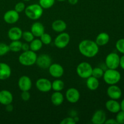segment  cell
<instances>
[{"label": "cell", "mask_w": 124, "mask_h": 124, "mask_svg": "<svg viewBox=\"0 0 124 124\" xmlns=\"http://www.w3.org/2000/svg\"><path fill=\"white\" fill-rule=\"evenodd\" d=\"M79 52L86 58H92L97 55L99 50V47L95 41L90 39H84L79 42L78 46Z\"/></svg>", "instance_id": "1"}, {"label": "cell", "mask_w": 124, "mask_h": 124, "mask_svg": "<svg viewBox=\"0 0 124 124\" xmlns=\"http://www.w3.org/2000/svg\"><path fill=\"white\" fill-rule=\"evenodd\" d=\"M38 55L36 52L29 50L23 52L18 57V61L24 66H31L36 64Z\"/></svg>", "instance_id": "2"}, {"label": "cell", "mask_w": 124, "mask_h": 124, "mask_svg": "<svg viewBox=\"0 0 124 124\" xmlns=\"http://www.w3.org/2000/svg\"><path fill=\"white\" fill-rule=\"evenodd\" d=\"M44 9L39 4H33L25 7V14L26 16L31 20H37L42 16Z\"/></svg>", "instance_id": "3"}, {"label": "cell", "mask_w": 124, "mask_h": 124, "mask_svg": "<svg viewBox=\"0 0 124 124\" xmlns=\"http://www.w3.org/2000/svg\"><path fill=\"white\" fill-rule=\"evenodd\" d=\"M104 82L108 85H115L118 83L121 79V75L116 69H108L104 71L102 76Z\"/></svg>", "instance_id": "4"}, {"label": "cell", "mask_w": 124, "mask_h": 124, "mask_svg": "<svg viewBox=\"0 0 124 124\" xmlns=\"http://www.w3.org/2000/svg\"><path fill=\"white\" fill-rule=\"evenodd\" d=\"M93 67L90 63L82 62L76 67V73L79 77L82 79H87L92 76Z\"/></svg>", "instance_id": "5"}, {"label": "cell", "mask_w": 124, "mask_h": 124, "mask_svg": "<svg viewBox=\"0 0 124 124\" xmlns=\"http://www.w3.org/2000/svg\"><path fill=\"white\" fill-rule=\"evenodd\" d=\"M119 56L115 52L109 53L105 58V65L108 69H117L119 66Z\"/></svg>", "instance_id": "6"}, {"label": "cell", "mask_w": 124, "mask_h": 124, "mask_svg": "<svg viewBox=\"0 0 124 124\" xmlns=\"http://www.w3.org/2000/svg\"><path fill=\"white\" fill-rule=\"evenodd\" d=\"M70 41V36L66 32L59 33V35L55 38L54 44L58 48H64L69 45Z\"/></svg>", "instance_id": "7"}, {"label": "cell", "mask_w": 124, "mask_h": 124, "mask_svg": "<svg viewBox=\"0 0 124 124\" xmlns=\"http://www.w3.org/2000/svg\"><path fill=\"white\" fill-rule=\"evenodd\" d=\"M36 88L42 93L49 92L52 90V82L47 78H39L35 83Z\"/></svg>", "instance_id": "8"}, {"label": "cell", "mask_w": 124, "mask_h": 124, "mask_svg": "<svg viewBox=\"0 0 124 124\" xmlns=\"http://www.w3.org/2000/svg\"><path fill=\"white\" fill-rule=\"evenodd\" d=\"M52 58L47 54H41L38 56L36 64L42 69H47L52 64Z\"/></svg>", "instance_id": "9"}, {"label": "cell", "mask_w": 124, "mask_h": 124, "mask_svg": "<svg viewBox=\"0 0 124 124\" xmlns=\"http://www.w3.org/2000/svg\"><path fill=\"white\" fill-rule=\"evenodd\" d=\"M48 69L50 75L54 78H60L64 75V68L59 64H52Z\"/></svg>", "instance_id": "10"}, {"label": "cell", "mask_w": 124, "mask_h": 124, "mask_svg": "<svg viewBox=\"0 0 124 124\" xmlns=\"http://www.w3.org/2000/svg\"><path fill=\"white\" fill-rule=\"evenodd\" d=\"M80 93L76 88H70L65 92V98L68 102L71 104L78 102L80 99Z\"/></svg>", "instance_id": "11"}, {"label": "cell", "mask_w": 124, "mask_h": 124, "mask_svg": "<svg viewBox=\"0 0 124 124\" xmlns=\"http://www.w3.org/2000/svg\"><path fill=\"white\" fill-rule=\"evenodd\" d=\"M3 19L7 24H13L19 20V14L15 10H10L4 13Z\"/></svg>", "instance_id": "12"}, {"label": "cell", "mask_w": 124, "mask_h": 124, "mask_svg": "<svg viewBox=\"0 0 124 124\" xmlns=\"http://www.w3.org/2000/svg\"><path fill=\"white\" fill-rule=\"evenodd\" d=\"M18 85L20 90L23 91H29L32 87V82L29 76L26 75H23L21 76L18 79Z\"/></svg>", "instance_id": "13"}, {"label": "cell", "mask_w": 124, "mask_h": 124, "mask_svg": "<svg viewBox=\"0 0 124 124\" xmlns=\"http://www.w3.org/2000/svg\"><path fill=\"white\" fill-rule=\"evenodd\" d=\"M107 95L110 99L117 100L122 96V90L118 86L115 85H110L107 90Z\"/></svg>", "instance_id": "14"}, {"label": "cell", "mask_w": 124, "mask_h": 124, "mask_svg": "<svg viewBox=\"0 0 124 124\" xmlns=\"http://www.w3.org/2000/svg\"><path fill=\"white\" fill-rule=\"evenodd\" d=\"M106 113L102 110H98L94 113L91 119V122L93 124H105L106 119Z\"/></svg>", "instance_id": "15"}, {"label": "cell", "mask_w": 124, "mask_h": 124, "mask_svg": "<svg viewBox=\"0 0 124 124\" xmlns=\"http://www.w3.org/2000/svg\"><path fill=\"white\" fill-rule=\"evenodd\" d=\"M13 100V94L7 90L0 91V104L4 105L12 104Z\"/></svg>", "instance_id": "16"}, {"label": "cell", "mask_w": 124, "mask_h": 124, "mask_svg": "<svg viewBox=\"0 0 124 124\" xmlns=\"http://www.w3.org/2000/svg\"><path fill=\"white\" fill-rule=\"evenodd\" d=\"M105 107L107 110L112 113H117L121 110V104L115 99H110L105 103Z\"/></svg>", "instance_id": "17"}, {"label": "cell", "mask_w": 124, "mask_h": 124, "mask_svg": "<svg viewBox=\"0 0 124 124\" xmlns=\"http://www.w3.org/2000/svg\"><path fill=\"white\" fill-rule=\"evenodd\" d=\"M23 32L21 29L18 27H13L10 28L8 31V37L11 41L19 40L22 38Z\"/></svg>", "instance_id": "18"}, {"label": "cell", "mask_w": 124, "mask_h": 124, "mask_svg": "<svg viewBox=\"0 0 124 124\" xmlns=\"http://www.w3.org/2000/svg\"><path fill=\"white\" fill-rule=\"evenodd\" d=\"M12 74V70L6 63L0 62V80H6L9 78Z\"/></svg>", "instance_id": "19"}, {"label": "cell", "mask_w": 124, "mask_h": 124, "mask_svg": "<svg viewBox=\"0 0 124 124\" xmlns=\"http://www.w3.org/2000/svg\"><path fill=\"white\" fill-rule=\"evenodd\" d=\"M30 31L35 37H40L45 32V28L43 24L40 22H36L31 25Z\"/></svg>", "instance_id": "20"}, {"label": "cell", "mask_w": 124, "mask_h": 124, "mask_svg": "<svg viewBox=\"0 0 124 124\" xmlns=\"http://www.w3.org/2000/svg\"><path fill=\"white\" fill-rule=\"evenodd\" d=\"M66 23L61 19H57L52 23V28L53 31L57 33L64 32L67 29Z\"/></svg>", "instance_id": "21"}, {"label": "cell", "mask_w": 124, "mask_h": 124, "mask_svg": "<svg viewBox=\"0 0 124 124\" xmlns=\"http://www.w3.org/2000/svg\"><path fill=\"white\" fill-rule=\"evenodd\" d=\"M110 41V36L107 33L101 32L96 38L95 42L99 46H104L107 44Z\"/></svg>", "instance_id": "22"}, {"label": "cell", "mask_w": 124, "mask_h": 124, "mask_svg": "<svg viewBox=\"0 0 124 124\" xmlns=\"http://www.w3.org/2000/svg\"><path fill=\"white\" fill-rule=\"evenodd\" d=\"M86 86L91 91L96 90L99 86V81L98 78L91 76L87 78L86 81Z\"/></svg>", "instance_id": "23"}, {"label": "cell", "mask_w": 124, "mask_h": 124, "mask_svg": "<svg viewBox=\"0 0 124 124\" xmlns=\"http://www.w3.org/2000/svg\"><path fill=\"white\" fill-rule=\"evenodd\" d=\"M64 97L61 92H54L51 96V102L54 106H59L63 103Z\"/></svg>", "instance_id": "24"}, {"label": "cell", "mask_w": 124, "mask_h": 124, "mask_svg": "<svg viewBox=\"0 0 124 124\" xmlns=\"http://www.w3.org/2000/svg\"><path fill=\"white\" fill-rule=\"evenodd\" d=\"M29 46H30V50L36 52L42 48L43 44L41 42L40 39H34L30 42Z\"/></svg>", "instance_id": "25"}, {"label": "cell", "mask_w": 124, "mask_h": 124, "mask_svg": "<svg viewBox=\"0 0 124 124\" xmlns=\"http://www.w3.org/2000/svg\"><path fill=\"white\" fill-rule=\"evenodd\" d=\"M64 82L58 78L52 82V89L54 92H61L64 89Z\"/></svg>", "instance_id": "26"}, {"label": "cell", "mask_w": 124, "mask_h": 124, "mask_svg": "<svg viewBox=\"0 0 124 124\" xmlns=\"http://www.w3.org/2000/svg\"><path fill=\"white\" fill-rule=\"evenodd\" d=\"M22 42L19 40L16 41H12L8 46H9L10 51L13 52H18L21 50Z\"/></svg>", "instance_id": "27"}, {"label": "cell", "mask_w": 124, "mask_h": 124, "mask_svg": "<svg viewBox=\"0 0 124 124\" xmlns=\"http://www.w3.org/2000/svg\"><path fill=\"white\" fill-rule=\"evenodd\" d=\"M55 0H39V4L43 9H48L53 7Z\"/></svg>", "instance_id": "28"}, {"label": "cell", "mask_w": 124, "mask_h": 124, "mask_svg": "<svg viewBox=\"0 0 124 124\" xmlns=\"http://www.w3.org/2000/svg\"><path fill=\"white\" fill-rule=\"evenodd\" d=\"M104 70L101 67H97L93 68L92 76L99 79L101 78H102L103 75H104Z\"/></svg>", "instance_id": "29"}, {"label": "cell", "mask_w": 124, "mask_h": 124, "mask_svg": "<svg viewBox=\"0 0 124 124\" xmlns=\"http://www.w3.org/2000/svg\"><path fill=\"white\" fill-rule=\"evenodd\" d=\"M39 38L41 42H42L43 44L49 45L50 44L52 41V38L51 35H49L48 33H47L44 32Z\"/></svg>", "instance_id": "30"}, {"label": "cell", "mask_w": 124, "mask_h": 124, "mask_svg": "<svg viewBox=\"0 0 124 124\" xmlns=\"http://www.w3.org/2000/svg\"><path fill=\"white\" fill-rule=\"evenodd\" d=\"M22 38L26 42H30L35 39V36L30 31H25L23 32Z\"/></svg>", "instance_id": "31"}, {"label": "cell", "mask_w": 124, "mask_h": 124, "mask_svg": "<svg viewBox=\"0 0 124 124\" xmlns=\"http://www.w3.org/2000/svg\"><path fill=\"white\" fill-rule=\"evenodd\" d=\"M10 52L8 45L3 42H0V56L5 55Z\"/></svg>", "instance_id": "32"}, {"label": "cell", "mask_w": 124, "mask_h": 124, "mask_svg": "<svg viewBox=\"0 0 124 124\" xmlns=\"http://www.w3.org/2000/svg\"><path fill=\"white\" fill-rule=\"evenodd\" d=\"M116 48L118 52L124 54V38L120 39L116 42Z\"/></svg>", "instance_id": "33"}, {"label": "cell", "mask_w": 124, "mask_h": 124, "mask_svg": "<svg viewBox=\"0 0 124 124\" xmlns=\"http://www.w3.org/2000/svg\"><path fill=\"white\" fill-rule=\"evenodd\" d=\"M116 120L117 124H124V111L120 110L117 113V115L116 116Z\"/></svg>", "instance_id": "34"}, {"label": "cell", "mask_w": 124, "mask_h": 124, "mask_svg": "<svg viewBox=\"0 0 124 124\" xmlns=\"http://www.w3.org/2000/svg\"><path fill=\"white\" fill-rule=\"evenodd\" d=\"M25 6L24 4V2H19L15 5V10L18 13H21V12H24L25 10Z\"/></svg>", "instance_id": "35"}, {"label": "cell", "mask_w": 124, "mask_h": 124, "mask_svg": "<svg viewBox=\"0 0 124 124\" xmlns=\"http://www.w3.org/2000/svg\"><path fill=\"white\" fill-rule=\"evenodd\" d=\"M76 121L75 118L71 117H68L64 118L62 121H61V124H76Z\"/></svg>", "instance_id": "36"}, {"label": "cell", "mask_w": 124, "mask_h": 124, "mask_svg": "<svg viewBox=\"0 0 124 124\" xmlns=\"http://www.w3.org/2000/svg\"><path fill=\"white\" fill-rule=\"evenodd\" d=\"M22 100L24 101H28L30 98V94L29 91H23L21 94Z\"/></svg>", "instance_id": "37"}, {"label": "cell", "mask_w": 124, "mask_h": 124, "mask_svg": "<svg viewBox=\"0 0 124 124\" xmlns=\"http://www.w3.org/2000/svg\"><path fill=\"white\" fill-rule=\"evenodd\" d=\"M29 50H30V46L28 44V42H25V43L22 44L21 50L24 52V51H27Z\"/></svg>", "instance_id": "38"}, {"label": "cell", "mask_w": 124, "mask_h": 124, "mask_svg": "<svg viewBox=\"0 0 124 124\" xmlns=\"http://www.w3.org/2000/svg\"><path fill=\"white\" fill-rule=\"evenodd\" d=\"M105 124H118L117 121L115 119H109L105 121Z\"/></svg>", "instance_id": "39"}, {"label": "cell", "mask_w": 124, "mask_h": 124, "mask_svg": "<svg viewBox=\"0 0 124 124\" xmlns=\"http://www.w3.org/2000/svg\"><path fill=\"white\" fill-rule=\"evenodd\" d=\"M6 111H8V112H11V111H13V106L12 105V104H10L6 105Z\"/></svg>", "instance_id": "40"}, {"label": "cell", "mask_w": 124, "mask_h": 124, "mask_svg": "<svg viewBox=\"0 0 124 124\" xmlns=\"http://www.w3.org/2000/svg\"><path fill=\"white\" fill-rule=\"evenodd\" d=\"M119 66H121V67L124 70V55L120 58Z\"/></svg>", "instance_id": "41"}, {"label": "cell", "mask_w": 124, "mask_h": 124, "mask_svg": "<svg viewBox=\"0 0 124 124\" xmlns=\"http://www.w3.org/2000/svg\"><path fill=\"white\" fill-rule=\"evenodd\" d=\"M69 3L71 5H75L78 3V0H68Z\"/></svg>", "instance_id": "42"}, {"label": "cell", "mask_w": 124, "mask_h": 124, "mask_svg": "<svg viewBox=\"0 0 124 124\" xmlns=\"http://www.w3.org/2000/svg\"><path fill=\"white\" fill-rule=\"evenodd\" d=\"M120 104H121V110H122V111H124V99L122 101V102H121V103Z\"/></svg>", "instance_id": "43"}, {"label": "cell", "mask_w": 124, "mask_h": 124, "mask_svg": "<svg viewBox=\"0 0 124 124\" xmlns=\"http://www.w3.org/2000/svg\"><path fill=\"white\" fill-rule=\"evenodd\" d=\"M58 1H59V2H62V1H65L66 0H57Z\"/></svg>", "instance_id": "44"}, {"label": "cell", "mask_w": 124, "mask_h": 124, "mask_svg": "<svg viewBox=\"0 0 124 124\" xmlns=\"http://www.w3.org/2000/svg\"><path fill=\"white\" fill-rule=\"evenodd\" d=\"M23 1H30V0H23Z\"/></svg>", "instance_id": "45"}]
</instances>
